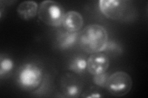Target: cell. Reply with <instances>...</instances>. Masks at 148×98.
<instances>
[{"instance_id":"ba28073f","label":"cell","mask_w":148,"mask_h":98,"mask_svg":"<svg viewBox=\"0 0 148 98\" xmlns=\"http://www.w3.org/2000/svg\"><path fill=\"white\" fill-rule=\"evenodd\" d=\"M62 25L67 31L78 32L83 25V17L77 11H69L64 16Z\"/></svg>"},{"instance_id":"277c9868","label":"cell","mask_w":148,"mask_h":98,"mask_svg":"<svg viewBox=\"0 0 148 98\" xmlns=\"http://www.w3.org/2000/svg\"><path fill=\"white\" fill-rule=\"evenodd\" d=\"M133 87L132 78L124 71H117L109 76L106 89L114 96L122 97L131 91Z\"/></svg>"},{"instance_id":"7a4b0ae2","label":"cell","mask_w":148,"mask_h":98,"mask_svg":"<svg viewBox=\"0 0 148 98\" xmlns=\"http://www.w3.org/2000/svg\"><path fill=\"white\" fill-rule=\"evenodd\" d=\"M43 69L33 63L23 64L17 73V82L22 90L32 91L38 87L43 80Z\"/></svg>"},{"instance_id":"8992f818","label":"cell","mask_w":148,"mask_h":98,"mask_svg":"<svg viewBox=\"0 0 148 98\" xmlns=\"http://www.w3.org/2000/svg\"><path fill=\"white\" fill-rule=\"evenodd\" d=\"M61 89L67 97H78L82 93L83 83L76 76L72 74H66L61 78Z\"/></svg>"},{"instance_id":"6da1fadb","label":"cell","mask_w":148,"mask_h":98,"mask_svg":"<svg viewBox=\"0 0 148 98\" xmlns=\"http://www.w3.org/2000/svg\"><path fill=\"white\" fill-rule=\"evenodd\" d=\"M78 41L80 48L86 53L102 52L108 47V33L104 26L91 24L82 30Z\"/></svg>"},{"instance_id":"52a82bcc","label":"cell","mask_w":148,"mask_h":98,"mask_svg":"<svg viewBox=\"0 0 148 98\" xmlns=\"http://www.w3.org/2000/svg\"><path fill=\"white\" fill-rule=\"evenodd\" d=\"M110 60L108 55L101 52L91 54L87 59L88 71L95 76L106 72L109 67Z\"/></svg>"},{"instance_id":"4fadbf2b","label":"cell","mask_w":148,"mask_h":98,"mask_svg":"<svg viewBox=\"0 0 148 98\" xmlns=\"http://www.w3.org/2000/svg\"><path fill=\"white\" fill-rule=\"evenodd\" d=\"M109 78L107 72H104L100 74H97L92 77V82L96 85L101 88H106V84Z\"/></svg>"},{"instance_id":"5b68a950","label":"cell","mask_w":148,"mask_h":98,"mask_svg":"<svg viewBox=\"0 0 148 98\" xmlns=\"http://www.w3.org/2000/svg\"><path fill=\"white\" fill-rule=\"evenodd\" d=\"M130 1L125 0H100L99 7L101 13L108 18L122 20L130 9Z\"/></svg>"},{"instance_id":"30bf717a","label":"cell","mask_w":148,"mask_h":98,"mask_svg":"<svg viewBox=\"0 0 148 98\" xmlns=\"http://www.w3.org/2000/svg\"><path fill=\"white\" fill-rule=\"evenodd\" d=\"M78 32H69L67 31H60L57 36V43L59 47L66 50L72 47L78 41Z\"/></svg>"},{"instance_id":"3957f363","label":"cell","mask_w":148,"mask_h":98,"mask_svg":"<svg viewBox=\"0 0 148 98\" xmlns=\"http://www.w3.org/2000/svg\"><path fill=\"white\" fill-rule=\"evenodd\" d=\"M65 14V9L61 4L51 0L41 2L38 7L39 19L50 26H61Z\"/></svg>"},{"instance_id":"5bb4252c","label":"cell","mask_w":148,"mask_h":98,"mask_svg":"<svg viewBox=\"0 0 148 98\" xmlns=\"http://www.w3.org/2000/svg\"><path fill=\"white\" fill-rule=\"evenodd\" d=\"M85 97L86 98H95V97H101L102 95L101 93H99L98 92H91L89 93V95L87 96H85Z\"/></svg>"},{"instance_id":"7c38bea8","label":"cell","mask_w":148,"mask_h":98,"mask_svg":"<svg viewBox=\"0 0 148 98\" xmlns=\"http://www.w3.org/2000/svg\"><path fill=\"white\" fill-rule=\"evenodd\" d=\"M14 68V63L12 60L9 58H1L0 63V76L2 77L4 75L10 72Z\"/></svg>"},{"instance_id":"9c48e42d","label":"cell","mask_w":148,"mask_h":98,"mask_svg":"<svg viewBox=\"0 0 148 98\" xmlns=\"http://www.w3.org/2000/svg\"><path fill=\"white\" fill-rule=\"evenodd\" d=\"M38 5L33 1L22 2L17 8V12L21 19L27 21L34 18L38 14Z\"/></svg>"},{"instance_id":"8fae6325","label":"cell","mask_w":148,"mask_h":98,"mask_svg":"<svg viewBox=\"0 0 148 98\" xmlns=\"http://www.w3.org/2000/svg\"><path fill=\"white\" fill-rule=\"evenodd\" d=\"M87 67V59L81 56L74 57L69 63V69L72 72L79 74L85 71Z\"/></svg>"}]
</instances>
